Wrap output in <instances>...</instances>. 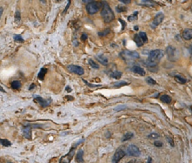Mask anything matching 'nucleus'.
I'll use <instances>...</instances> for the list:
<instances>
[{
	"label": "nucleus",
	"mask_w": 192,
	"mask_h": 163,
	"mask_svg": "<svg viewBox=\"0 0 192 163\" xmlns=\"http://www.w3.org/2000/svg\"><path fill=\"white\" fill-rule=\"evenodd\" d=\"M164 56V51L161 50H154L150 51L148 56L146 64L150 67H155L158 64Z\"/></svg>",
	"instance_id": "f257e3e1"
},
{
	"label": "nucleus",
	"mask_w": 192,
	"mask_h": 163,
	"mask_svg": "<svg viewBox=\"0 0 192 163\" xmlns=\"http://www.w3.org/2000/svg\"><path fill=\"white\" fill-rule=\"evenodd\" d=\"M103 6H102V11H101V16L103 18L104 21L105 23H110L115 18L114 13L110 7L109 4L107 2H103Z\"/></svg>",
	"instance_id": "f03ea898"
},
{
	"label": "nucleus",
	"mask_w": 192,
	"mask_h": 163,
	"mask_svg": "<svg viewBox=\"0 0 192 163\" xmlns=\"http://www.w3.org/2000/svg\"><path fill=\"white\" fill-rule=\"evenodd\" d=\"M101 6H103L102 2H95V1H91L88 2L86 5V9L89 14H94L98 11Z\"/></svg>",
	"instance_id": "7ed1b4c3"
},
{
	"label": "nucleus",
	"mask_w": 192,
	"mask_h": 163,
	"mask_svg": "<svg viewBox=\"0 0 192 163\" xmlns=\"http://www.w3.org/2000/svg\"><path fill=\"white\" fill-rule=\"evenodd\" d=\"M82 141H84V140H81V141H80L78 142V143H77V144H76L74 147H71V149H70V151L68 152V154H66V155L63 156L61 158L60 161H59V163H70L71 161L72 160V159H73V157H74V154H75L76 147H77V145H79V144H80Z\"/></svg>",
	"instance_id": "20e7f679"
},
{
	"label": "nucleus",
	"mask_w": 192,
	"mask_h": 163,
	"mask_svg": "<svg viewBox=\"0 0 192 163\" xmlns=\"http://www.w3.org/2000/svg\"><path fill=\"white\" fill-rule=\"evenodd\" d=\"M134 40L136 43V45L137 47H141L145 44V43L147 42L148 41V38L147 35L143 32H140L139 34H136L134 35Z\"/></svg>",
	"instance_id": "39448f33"
},
{
	"label": "nucleus",
	"mask_w": 192,
	"mask_h": 163,
	"mask_svg": "<svg viewBox=\"0 0 192 163\" xmlns=\"http://www.w3.org/2000/svg\"><path fill=\"white\" fill-rule=\"evenodd\" d=\"M127 154L129 156H140L141 152L136 145L131 144L127 148Z\"/></svg>",
	"instance_id": "423d86ee"
},
{
	"label": "nucleus",
	"mask_w": 192,
	"mask_h": 163,
	"mask_svg": "<svg viewBox=\"0 0 192 163\" xmlns=\"http://www.w3.org/2000/svg\"><path fill=\"white\" fill-rule=\"evenodd\" d=\"M68 69L71 72H73L74 74H78V75H83L84 74V68L79 66H76V65H69L67 66Z\"/></svg>",
	"instance_id": "0eeeda50"
},
{
	"label": "nucleus",
	"mask_w": 192,
	"mask_h": 163,
	"mask_svg": "<svg viewBox=\"0 0 192 163\" xmlns=\"http://www.w3.org/2000/svg\"><path fill=\"white\" fill-rule=\"evenodd\" d=\"M125 156V152L124 150H122V149H117V151H116V153L114 154V155H113V156L112 162L118 163L122 158L124 157Z\"/></svg>",
	"instance_id": "6e6552de"
},
{
	"label": "nucleus",
	"mask_w": 192,
	"mask_h": 163,
	"mask_svg": "<svg viewBox=\"0 0 192 163\" xmlns=\"http://www.w3.org/2000/svg\"><path fill=\"white\" fill-rule=\"evenodd\" d=\"M164 18V14L163 13L160 12V13L156 14L155 18H154L153 21H152V24H151L152 27V28L157 27L158 26L162 23Z\"/></svg>",
	"instance_id": "1a4fd4ad"
},
{
	"label": "nucleus",
	"mask_w": 192,
	"mask_h": 163,
	"mask_svg": "<svg viewBox=\"0 0 192 163\" xmlns=\"http://www.w3.org/2000/svg\"><path fill=\"white\" fill-rule=\"evenodd\" d=\"M34 100H35V102H37L38 104H39L43 108L47 107V106H48L51 103V99L46 100V99H43L42 97H41V96H39L38 95H34Z\"/></svg>",
	"instance_id": "9d476101"
},
{
	"label": "nucleus",
	"mask_w": 192,
	"mask_h": 163,
	"mask_svg": "<svg viewBox=\"0 0 192 163\" xmlns=\"http://www.w3.org/2000/svg\"><path fill=\"white\" fill-rule=\"evenodd\" d=\"M122 55H125V56H128L129 58L132 59V60H135V59H138L140 57L139 53H137V51H125L122 53Z\"/></svg>",
	"instance_id": "9b49d317"
},
{
	"label": "nucleus",
	"mask_w": 192,
	"mask_h": 163,
	"mask_svg": "<svg viewBox=\"0 0 192 163\" xmlns=\"http://www.w3.org/2000/svg\"><path fill=\"white\" fill-rule=\"evenodd\" d=\"M167 54L169 60L173 61L176 58V49L173 48V47L169 46L167 48Z\"/></svg>",
	"instance_id": "f8f14e48"
},
{
	"label": "nucleus",
	"mask_w": 192,
	"mask_h": 163,
	"mask_svg": "<svg viewBox=\"0 0 192 163\" xmlns=\"http://www.w3.org/2000/svg\"><path fill=\"white\" fill-rule=\"evenodd\" d=\"M131 71L135 74H137L140 76H144L146 74V72L143 68H141L140 66H134L132 67Z\"/></svg>",
	"instance_id": "ddd939ff"
},
{
	"label": "nucleus",
	"mask_w": 192,
	"mask_h": 163,
	"mask_svg": "<svg viewBox=\"0 0 192 163\" xmlns=\"http://www.w3.org/2000/svg\"><path fill=\"white\" fill-rule=\"evenodd\" d=\"M183 37L185 40H191L192 39V29H185L183 32Z\"/></svg>",
	"instance_id": "4468645a"
},
{
	"label": "nucleus",
	"mask_w": 192,
	"mask_h": 163,
	"mask_svg": "<svg viewBox=\"0 0 192 163\" xmlns=\"http://www.w3.org/2000/svg\"><path fill=\"white\" fill-rule=\"evenodd\" d=\"M24 135L26 138L30 140L32 138V132H31V127L29 126H26L24 129Z\"/></svg>",
	"instance_id": "2eb2a0df"
},
{
	"label": "nucleus",
	"mask_w": 192,
	"mask_h": 163,
	"mask_svg": "<svg viewBox=\"0 0 192 163\" xmlns=\"http://www.w3.org/2000/svg\"><path fill=\"white\" fill-rule=\"evenodd\" d=\"M97 60L100 63H101L104 66H107L108 64V59L105 57L104 55H99L97 56Z\"/></svg>",
	"instance_id": "dca6fc26"
},
{
	"label": "nucleus",
	"mask_w": 192,
	"mask_h": 163,
	"mask_svg": "<svg viewBox=\"0 0 192 163\" xmlns=\"http://www.w3.org/2000/svg\"><path fill=\"white\" fill-rule=\"evenodd\" d=\"M84 151L82 149H80L78 151L77 154V156H76V161L78 163H83L84 162Z\"/></svg>",
	"instance_id": "f3484780"
},
{
	"label": "nucleus",
	"mask_w": 192,
	"mask_h": 163,
	"mask_svg": "<svg viewBox=\"0 0 192 163\" xmlns=\"http://www.w3.org/2000/svg\"><path fill=\"white\" fill-rule=\"evenodd\" d=\"M47 73V68H42L41 69V71H40V72L38 73V79L41 80H44V78L45 75H46V74Z\"/></svg>",
	"instance_id": "a211bd4d"
},
{
	"label": "nucleus",
	"mask_w": 192,
	"mask_h": 163,
	"mask_svg": "<svg viewBox=\"0 0 192 163\" xmlns=\"http://www.w3.org/2000/svg\"><path fill=\"white\" fill-rule=\"evenodd\" d=\"M161 101H163L164 103H166V104H170L171 103V101H172V99H171L170 96H169L168 95H162L161 96Z\"/></svg>",
	"instance_id": "6ab92c4d"
},
{
	"label": "nucleus",
	"mask_w": 192,
	"mask_h": 163,
	"mask_svg": "<svg viewBox=\"0 0 192 163\" xmlns=\"http://www.w3.org/2000/svg\"><path fill=\"white\" fill-rule=\"evenodd\" d=\"M122 73L121 72H119V71H114V72H111L110 74V76L111 78H115V79H119L122 76Z\"/></svg>",
	"instance_id": "aec40b11"
},
{
	"label": "nucleus",
	"mask_w": 192,
	"mask_h": 163,
	"mask_svg": "<svg viewBox=\"0 0 192 163\" xmlns=\"http://www.w3.org/2000/svg\"><path fill=\"white\" fill-rule=\"evenodd\" d=\"M134 137V133L133 132H127L126 134L124 135V136L122 137V141H128V140H130L131 138H132Z\"/></svg>",
	"instance_id": "412c9836"
},
{
	"label": "nucleus",
	"mask_w": 192,
	"mask_h": 163,
	"mask_svg": "<svg viewBox=\"0 0 192 163\" xmlns=\"http://www.w3.org/2000/svg\"><path fill=\"white\" fill-rule=\"evenodd\" d=\"M139 3H140V5H145V6H154L155 5V2H152V1H140L139 2Z\"/></svg>",
	"instance_id": "4be33fe9"
},
{
	"label": "nucleus",
	"mask_w": 192,
	"mask_h": 163,
	"mask_svg": "<svg viewBox=\"0 0 192 163\" xmlns=\"http://www.w3.org/2000/svg\"><path fill=\"white\" fill-rule=\"evenodd\" d=\"M175 80H177L178 83H179V84H185V83H186V81H187L185 78H183V77H182V76H180V75H176V76H175Z\"/></svg>",
	"instance_id": "5701e85b"
},
{
	"label": "nucleus",
	"mask_w": 192,
	"mask_h": 163,
	"mask_svg": "<svg viewBox=\"0 0 192 163\" xmlns=\"http://www.w3.org/2000/svg\"><path fill=\"white\" fill-rule=\"evenodd\" d=\"M11 87L14 89H20V88L21 87V84H20V82L18 81V80H14V81H12L11 83Z\"/></svg>",
	"instance_id": "b1692460"
},
{
	"label": "nucleus",
	"mask_w": 192,
	"mask_h": 163,
	"mask_svg": "<svg viewBox=\"0 0 192 163\" xmlns=\"http://www.w3.org/2000/svg\"><path fill=\"white\" fill-rule=\"evenodd\" d=\"M128 84V82L124 81V80H122V81H119V82H115L114 84H113V86L116 87H123L125 85H127Z\"/></svg>",
	"instance_id": "393cba45"
},
{
	"label": "nucleus",
	"mask_w": 192,
	"mask_h": 163,
	"mask_svg": "<svg viewBox=\"0 0 192 163\" xmlns=\"http://www.w3.org/2000/svg\"><path fill=\"white\" fill-rule=\"evenodd\" d=\"M137 15H138V11H135L134 14L128 17V21H134V20H137Z\"/></svg>",
	"instance_id": "a878e982"
},
{
	"label": "nucleus",
	"mask_w": 192,
	"mask_h": 163,
	"mask_svg": "<svg viewBox=\"0 0 192 163\" xmlns=\"http://www.w3.org/2000/svg\"><path fill=\"white\" fill-rule=\"evenodd\" d=\"M89 65H90V66H91L92 68H95V69H98V68H99L98 65L97 63L95 62V61L92 60H91V59H90V60H89Z\"/></svg>",
	"instance_id": "bb28decb"
},
{
	"label": "nucleus",
	"mask_w": 192,
	"mask_h": 163,
	"mask_svg": "<svg viewBox=\"0 0 192 163\" xmlns=\"http://www.w3.org/2000/svg\"><path fill=\"white\" fill-rule=\"evenodd\" d=\"M14 41L16 42H19V43H23L24 41V39L22 38V36L20 35H15L14 36Z\"/></svg>",
	"instance_id": "cd10ccee"
},
{
	"label": "nucleus",
	"mask_w": 192,
	"mask_h": 163,
	"mask_svg": "<svg viewBox=\"0 0 192 163\" xmlns=\"http://www.w3.org/2000/svg\"><path fill=\"white\" fill-rule=\"evenodd\" d=\"M1 144L4 147H9V146L11 145V143L8 140L6 139H1Z\"/></svg>",
	"instance_id": "c85d7f7f"
},
{
	"label": "nucleus",
	"mask_w": 192,
	"mask_h": 163,
	"mask_svg": "<svg viewBox=\"0 0 192 163\" xmlns=\"http://www.w3.org/2000/svg\"><path fill=\"white\" fill-rule=\"evenodd\" d=\"M146 81L147 84H150V85H155V84H156V81H155V80L152 79L151 77H148V78H146Z\"/></svg>",
	"instance_id": "c756f323"
},
{
	"label": "nucleus",
	"mask_w": 192,
	"mask_h": 163,
	"mask_svg": "<svg viewBox=\"0 0 192 163\" xmlns=\"http://www.w3.org/2000/svg\"><path fill=\"white\" fill-rule=\"evenodd\" d=\"M110 29H109V28H107V29H106L105 30H104L103 32H98V35L99 36H105V35H108V33H110Z\"/></svg>",
	"instance_id": "7c9ffc66"
},
{
	"label": "nucleus",
	"mask_w": 192,
	"mask_h": 163,
	"mask_svg": "<svg viewBox=\"0 0 192 163\" xmlns=\"http://www.w3.org/2000/svg\"><path fill=\"white\" fill-rule=\"evenodd\" d=\"M20 19H21V17H20V11H17L15 13V22L18 23V22L20 21Z\"/></svg>",
	"instance_id": "2f4dec72"
},
{
	"label": "nucleus",
	"mask_w": 192,
	"mask_h": 163,
	"mask_svg": "<svg viewBox=\"0 0 192 163\" xmlns=\"http://www.w3.org/2000/svg\"><path fill=\"white\" fill-rule=\"evenodd\" d=\"M116 10H117L118 13H120V12L125 11H126V8H125V7H124V6L119 5V6H117V8H116Z\"/></svg>",
	"instance_id": "473e14b6"
},
{
	"label": "nucleus",
	"mask_w": 192,
	"mask_h": 163,
	"mask_svg": "<svg viewBox=\"0 0 192 163\" xmlns=\"http://www.w3.org/2000/svg\"><path fill=\"white\" fill-rule=\"evenodd\" d=\"M158 137H159V135L155 133V132H152V133H151V134L148 135V138H152V139H155V138H158Z\"/></svg>",
	"instance_id": "72a5a7b5"
},
{
	"label": "nucleus",
	"mask_w": 192,
	"mask_h": 163,
	"mask_svg": "<svg viewBox=\"0 0 192 163\" xmlns=\"http://www.w3.org/2000/svg\"><path fill=\"white\" fill-rule=\"evenodd\" d=\"M83 81L86 84L87 86H89V87H101V85H97V84H89V82H87L86 80H85L83 79Z\"/></svg>",
	"instance_id": "f704fd0d"
},
{
	"label": "nucleus",
	"mask_w": 192,
	"mask_h": 163,
	"mask_svg": "<svg viewBox=\"0 0 192 163\" xmlns=\"http://www.w3.org/2000/svg\"><path fill=\"white\" fill-rule=\"evenodd\" d=\"M125 108H126V106H125V105H119V106L115 108L114 111H122V110H124V109H125Z\"/></svg>",
	"instance_id": "c9c22d12"
},
{
	"label": "nucleus",
	"mask_w": 192,
	"mask_h": 163,
	"mask_svg": "<svg viewBox=\"0 0 192 163\" xmlns=\"http://www.w3.org/2000/svg\"><path fill=\"white\" fill-rule=\"evenodd\" d=\"M154 144H155V147H161L163 146V144H162L161 141H155Z\"/></svg>",
	"instance_id": "e433bc0d"
},
{
	"label": "nucleus",
	"mask_w": 192,
	"mask_h": 163,
	"mask_svg": "<svg viewBox=\"0 0 192 163\" xmlns=\"http://www.w3.org/2000/svg\"><path fill=\"white\" fill-rule=\"evenodd\" d=\"M167 141H168V142L170 143V144L172 147H174V142H173V139L171 138H170V137H167Z\"/></svg>",
	"instance_id": "4c0bfd02"
},
{
	"label": "nucleus",
	"mask_w": 192,
	"mask_h": 163,
	"mask_svg": "<svg viewBox=\"0 0 192 163\" xmlns=\"http://www.w3.org/2000/svg\"><path fill=\"white\" fill-rule=\"evenodd\" d=\"M87 38H88L87 35H86V34H85V33H84V34H82L81 37H80V39H81V41H86V39H87Z\"/></svg>",
	"instance_id": "58836bf2"
},
{
	"label": "nucleus",
	"mask_w": 192,
	"mask_h": 163,
	"mask_svg": "<svg viewBox=\"0 0 192 163\" xmlns=\"http://www.w3.org/2000/svg\"><path fill=\"white\" fill-rule=\"evenodd\" d=\"M119 21L121 22V23H122V30H123V29H125V26H126V23H125V22L124 20H122V19H119Z\"/></svg>",
	"instance_id": "ea45409f"
},
{
	"label": "nucleus",
	"mask_w": 192,
	"mask_h": 163,
	"mask_svg": "<svg viewBox=\"0 0 192 163\" xmlns=\"http://www.w3.org/2000/svg\"><path fill=\"white\" fill-rule=\"evenodd\" d=\"M128 163H141V162L136 160V159H133V160H131V161L128 162Z\"/></svg>",
	"instance_id": "a19ab883"
},
{
	"label": "nucleus",
	"mask_w": 192,
	"mask_h": 163,
	"mask_svg": "<svg viewBox=\"0 0 192 163\" xmlns=\"http://www.w3.org/2000/svg\"><path fill=\"white\" fill-rule=\"evenodd\" d=\"M120 2H122V3H124V4H129V3H131V1L130 0H121Z\"/></svg>",
	"instance_id": "79ce46f5"
},
{
	"label": "nucleus",
	"mask_w": 192,
	"mask_h": 163,
	"mask_svg": "<svg viewBox=\"0 0 192 163\" xmlns=\"http://www.w3.org/2000/svg\"><path fill=\"white\" fill-rule=\"evenodd\" d=\"M70 4H71V1H68V5H67V7H66L65 8V10H64V12H63V13H65L66 11H67V10H68V8H69V6H70Z\"/></svg>",
	"instance_id": "37998d69"
},
{
	"label": "nucleus",
	"mask_w": 192,
	"mask_h": 163,
	"mask_svg": "<svg viewBox=\"0 0 192 163\" xmlns=\"http://www.w3.org/2000/svg\"><path fill=\"white\" fill-rule=\"evenodd\" d=\"M66 90H67V91H68V93H70V92L72 91V89H71V87H69V86H68V87H66Z\"/></svg>",
	"instance_id": "c03bdc74"
},
{
	"label": "nucleus",
	"mask_w": 192,
	"mask_h": 163,
	"mask_svg": "<svg viewBox=\"0 0 192 163\" xmlns=\"http://www.w3.org/2000/svg\"><path fill=\"white\" fill-rule=\"evenodd\" d=\"M34 87H35V85L34 84H32L31 86H30V87H29V90H31V89H32Z\"/></svg>",
	"instance_id": "a18cd8bd"
},
{
	"label": "nucleus",
	"mask_w": 192,
	"mask_h": 163,
	"mask_svg": "<svg viewBox=\"0 0 192 163\" xmlns=\"http://www.w3.org/2000/svg\"><path fill=\"white\" fill-rule=\"evenodd\" d=\"M147 163H152V158H150V157L148 158Z\"/></svg>",
	"instance_id": "49530a36"
},
{
	"label": "nucleus",
	"mask_w": 192,
	"mask_h": 163,
	"mask_svg": "<svg viewBox=\"0 0 192 163\" xmlns=\"http://www.w3.org/2000/svg\"><path fill=\"white\" fill-rule=\"evenodd\" d=\"M0 10H1V15H0V16H2V12H3V8L1 7V8H0Z\"/></svg>",
	"instance_id": "de8ad7c7"
},
{
	"label": "nucleus",
	"mask_w": 192,
	"mask_h": 163,
	"mask_svg": "<svg viewBox=\"0 0 192 163\" xmlns=\"http://www.w3.org/2000/svg\"><path fill=\"white\" fill-rule=\"evenodd\" d=\"M134 29H135V30H138V26H134Z\"/></svg>",
	"instance_id": "09e8293b"
},
{
	"label": "nucleus",
	"mask_w": 192,
	"mask_h": 163,
	"mask_svg": "<svg viewBox=\"0 0 192 163\" xmlns=\"http://www.w3.org/2000/svg\"><path fill=\"white\" fill-rule=\"evenodd\" d=\"M190 51H191V53H192V45L190 46Z\"/></svg>",
	"instance_id": "8fccbe9b"
}]
</instances>
